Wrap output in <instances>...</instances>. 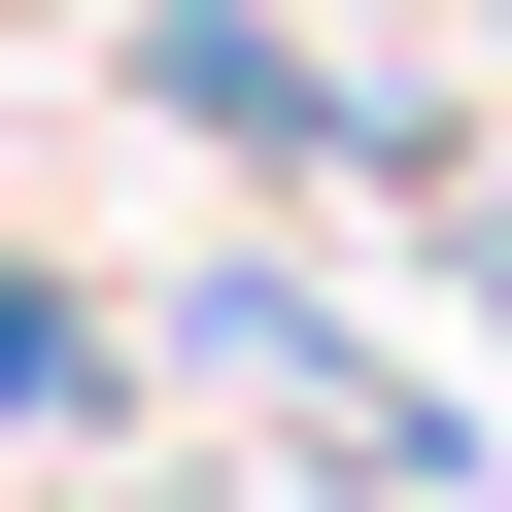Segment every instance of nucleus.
<instances>
[{
	"label": "nucleus",
	"instance_id": "obj_1",
	"mask_svg": "<svg viewBox=\"0 0 512 512\" xmlns=\"http://www.w3.org/2000/svg\"><path fill=\"white\" fill-rule=\"evenodd\" d=\"M103 410H137V308L103 274H0V444H103Z\"/></svg>",
	"mask_w": 512,
	"mask_h": 512
},
{
	"label": "nucleus",
	"instance_id": "obj_2",
	"mask_svg": "<svg viewBox=\"0 0 512 512\" xmlns=\"http://www.w3.org/2000/svg\"><path fill=\"white\" fill-rule=\"evenodd\" d=\"M342 35H410V0H342Z\"/></svg>",
	"mask_w": 512,
	"mask_h": 512
}]
</instances>
